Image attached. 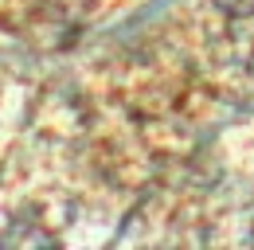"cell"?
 <instances>
[{
    "mask_svg": "<svg viewBox=\"0 0 254 250\" xmlns=\"http://www.w3.org/2000/svg\"><path fill=\"white\" fill-rule=\"evenodd\" d=\"M227 12H239V16H247V12H254V0H219Z\"/></svg>",
    "mask_w": 254,
    "mask_h": 250,
    "instance_id": "1",
    "label": "cell"
},
{
    "mask_svg": "<svg viewBox=\"0 0 254 250\" xmlns=\"http://www.w3.org/2000/svg\"><path fill=\"white\" fill-rule=\"evenodd\" d=\"M251 66H254V59H251Z\"/></svg>",
    "mask_w": 254,
    "mask_h": 250,
    "instance_id": "2",
    "label": "cell"
}]
</instances>
